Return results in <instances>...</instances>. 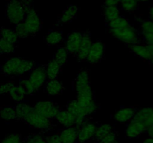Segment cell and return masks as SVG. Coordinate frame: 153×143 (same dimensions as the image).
I'll list each match as a JSON object with an SVG mask.
<instances>
[{
	"instance_id": "f6af8a7d",
	"label": "cell",
	"mask_w": 153,
	"mask_h": 143,
	"mask_svg": "<svg viewBox=\"0 0 153 143\" xmlns=\"http://www.w3.org/2000/svg\"><path fill=\"white\" fill-rule=\"evenodd\" d=\"M146 47L147 49L148 52H149V55H150L151 58L153 59V46H150V45H146Z\"/></svg>"
},
{
	"instance_id": "d6986e66",
	"label": "cell",
	"mask_w": 153,
	"mask_h": 143,
	"mask_svg": "<svg viewBox=\"0 0 153 143\" xmlns=\"http://www.w3.org/2000/svg\"><path fill=\"white\" fill-rule=\"evenodd\" d=\"M64 87L63 86L62 83L57 79L53 80H46L45 83V91L47 92L49 95H60L64 91Z\"/></svg>"
},
{
	"instance_id": "ac0fdd59",
	"label": "cell",
	"mask_w": 153,
	"mask_h": 143,
	"mask_svg": "<svg viewBox=\"0 0 153 143\" xmlns=\"http://www.w3.org/2000/svg\"><path fill=\"white\" fill-rule=\"evenodd\" d=\"M55 119H57L58 123L64 125L65 128L75 127V125H76V119L67 110L61 109Z\"/></svg>"
},
{
	"instance_id": "836d02e7",
	"label": "cell",
	"mask_w": 153,
	"mask_h": 143,
	"mask_svg": "<svg viewBox=\"0 0 153 143\" xmlns=\"http://www.w3.org/2000/svg\"><path fill=\"white\" fill-rule=\"evenodd\" d=\"M14 31L16 35H17L18 38H26L28 36H30L29 32H28V29L26 28L25 25H24L23 22L16 25L14 28Z\"/></svg>"
},
{
	"instance_id": "816d5d0a",
	"label": "cell",
	"mask_w": 153,
	"mask_h": 143,
	"mask_svg": "<svg viewBox=\"0 0 153 143\" xmlns=\"http://www.w3.org/2000/svg\"><path fill=\"white\" fill-rule=\"evenodd\" d=\"M115 143H120V142H115Z\"/></svg>"
},
{
	"instance_id": "ba28073f",
	"label": "cell",
	"mask_w": 153,
	"mask_h": 143,
	"mask_svg": "<svg viewBox=\"0 0 153 143\" xmlns=\"http://www.w3.org/2000/svg\"><path fill=\"white\" fill-rule=\"evenodd\" d=\"M23 23L28 29L30 35H35L41 30L42 22L34 9H32L25 14Z\"/></svg>"
},
{
	"instance_id": "83f0119b",
	"label": "cell",
	"mask_w": 153,
	"mask_h": 143,
	"mask_svg": "<svg viewBox=\"0 0 153 143\" xmlns=\"http://www.w3.org/2000/svg\"><path fill=\"white\" fill-rule=\"evenodd\" d=\"M67 57H68V52L66 50L65 47H60L55 52L53 60H55L60 66H62L67 63Z\"/></svg>"
},
{
	"instance_id": "9c48e42d",
	"label": "cell",
	"mask_w": 153,
	"mask_h": 143,
	"mask_svg": "<svg viewBox=\"0 0 153 143\" xmlns=\"http://www.w3.org/2000/svg\"><path fill=\"white\" fill-rule=\"evenodd\" d=\"M97 125L91 122H85L77 128L78 143H85L94 139L95 135Z\"/></svg>"
},
{
	"instance_id": "d4e9b609",
	"label": "cell",
	"mask_w": 153,
	"mask_h": 143,
	"mask_svg": "<svg viewBox=\"0 0 153 143\" xmlns=\"http://www.w3.org/2000/svg\"><path fill=\"white\" fill-rule=\"evenodd\" d=\"M105 19L108 22L114 20L116 18L119 17L120 15V10L117 6H110V7H105L103 10Z\"/></svg>"
},
{
	"instance_id": "5b68a950",
	"label": "cell",
	"mask_w": 153,
	"mask_h": 143,
	"mask_svg": "<svg viewBox=\"0 0 153 143\" xmlns=\"http://www.w3.org/2000/svg\"><path fill=\"white\" fill-rule=\"evenodd\" d=\"M6 16L11 23L17 25L24 21L25 13L20 0H10L6 7Z\"/></svg>"
},
{
	"instance_id": "b9f144b4",
	"label": "cell",
	"mask_w": 153,
	"mask_h": 143,
	"mask_svg": "<svg viewBox=\"0 0 153 143\" xmlns=\"http://www.w3.org/2000/svg\"><path fill=\"white\" fill-rule=\"evenodd\" d=\"M121 0H105V7H110V6H117L120 4Z\"/></svg>"
},
{
	"instance_id": "ffe728a7",
	"label": "cell",
	"mask_w": 153,
	"mask_h": 143,
	"mask_svg": "<svg viewBox=\"0 0 153 143\" xmlns=\"http://www.w3.org/2000/svg\"><path fill=\"white\" fill-rule=\"evenodd\" d=\"M63 34L58 30H50L46 35V43L49 46H57L63 41Z\"/></svg>"
},
{
	"instance_id": "4dcf8cb0",
	"label": "cell",
	"mask_w": 153,
	"mask_h": 143,
	"mask_svg": "<svg viewBox=\"0 0 153 143\" xmlns=\"http://www.w3.org/2000/svg\"><path fill=\"white\" fill-rule=\"evenodd\" d=\"M121 7L128 12H132L137 10L138 7V0H121Z\"/></svg>"
},
{
	"instance_id": "484cf974",
	"label": "cell",
	"mask_w": 153,
	"mask_h": 143,
	"mask_svg": "<svg viewBox=\"0 0 153 143\" xmlns=\"http://www.w3.org/2000/svg\"><path fill=\"white\" fill-rule=\"evenodd\" d=\"M108 25L109 26V29H120L130 26L129 21L126 18L120 16L114 20L108 22Z\"/></svg>"
},
{
	"instance_id": "cb8c5ba5",
	"label": "cell",
	"mask_w": 153,
	"mask_h": 143,
	"mask_svg": "<svg viewBox=\"0 0 153 143\" xmlns=\"http://www.w3.org/2000/svg\"><path fill=\"white\" fill-rule=\"evenodd\" d=\"M9 94L10 98L16 103H20L23 101L25 96L27 95L25 89L21 85H14Z\"/></svg>"
},
{
	"instance_id": "2e32d148",
	"label": "cell",
	"mask_w": 153,
	"mask_h": 143,
	"mask_svg": "<svg viewBox=\"0 0 153 143\" xmlns=\"http://www.w3.org/2000/svg\"><path fill=\"white\" fill-rule=\"evenodd\" d=\"M146 130L145 127L141 123L136 121H130L126 129V136L129 139L137 138Z\"/></svg>"
},
{
	"instance_id": "8992f818",
	"label": "cell",
	"mask_w": 153,
	"mask_h": 143,
	"mask_svg": "<svg viewBox=\"0 0 153 143\" xmlns=\"http://www.w3.org/2000/svg\"><path fill=\"white\" fill-rule=\"evenodd\" d=\"M34 108L40 115L47 119H55L61 110L60 106L51 101H38L34 104Z\"/></svg>"
},
{
	"instance_id": "f35d334b",
	"label": "cell",
	"mask_w": 153,
	"mask_h": 143,
	"mask_svg": "<svg viewBox=\"0 0 153 143\" xmlns=\"http://www.w3.org/2000/svg\"><path fill=\"white\" fill-rule=\"evenodd\" d=\"M13 86H14V84L12 82H7V83L1 84L0 85V95L10 93V90L13 87Z\"/></svg>"
},
{
	"instance_id": "f546056e",
	"label": "cell",
	"mask_w": 153,
	"mask_h": 143,
	"mask_svg": "<svg viewBox=\"0 0 153 143\" xmlns=\"http://www.w3.org/2000/svg\"><path fill=\"white\" fill-rule=\"evenodd\" d=\"M113 130L112 129V127L111 126L108 124H104V125H102L100 126L97 127V130H96L95 135H94V138L97 141H100L101 139H102L103 137L105 136L107 134H108L109 133L111 132Z\"/></svg>"
},
{
	"instance_id": "52a82bcc",
	"label": "cell",
	"mask_w": 153,
	"mask_h": 143,
	"mask_svg": "<svg viewBox=\"0 0 153 143\" xmlns=\"http://www.w3.org/2000/svg\"><path fill=\"white\" fill-rule=\"evenodd\" d=\"M66 110H68L76 119V128L88 122L87 117L90 114L88 113V110L82 107L76 100H73L69 102L66 107Z\"/></svg>"
},
{
	"instance_id": "8d00e7d4",
	"label": "cell",
	"mask_w": 153,
	"mask_h": 143,
	"mask_svg": "<svg viewBox=\"0 0 153 143\" xmlns=\"http://www.w3.org/2000/svg\"><path fill=\"white\" fill-rule=\"evenodd\" d=\"M117 134L115 131L112 130L108 134L103 137L102 139L98 141V143H115L117 142Z\"/></svg>"
},
{
	"instance_id": "603a6c76",
	"label": "cell",
	"mask_w": 153,
	"mask_h": 143,
	"mask_svg": "<svg viewBox=\"0 0 153 143\" xmlns=\"http://www.w3.org/2000/svg\"><path fill=\"white\" fill-rule=\"evenodd\" d=\"M61 67L55 60H51L46 66V73L48 80L56 79L61 72Z\"/></svg>"
},
{
	"instance_id": "f1b7e54d",
	"label": "cell",
	"mask_w": 153,
	"mask_h": 143,
	"mask_svg": "<svg viewBox=\"0 0 153 143\" xmlns=\"http://www.w3.org/2000/svg\"><path fill=\"white\" fill-rule=\"evenodd\" d=\"M1 38L13 45L16 44L18 41V37L15 31L4 27L1 28Z\"/></svg>"
},
{
	"instance_id": "7dc6e473",
	"label": "cell",
	"mask_w": 153,
	"mask_h": 143,
	"mask_svg": "<svg viewBox=\"0 0 153 143\" xmlns=\"http://www.w3.org/2000/svg\"><path fill=\"white\" fill-rule=\"evenodd\" d=\"M149 17L151 18V20H153V5L151 6V7L149 8Z\"/></svg>"
},
{
	"instance_id": "d590c367",
	"label": "cell",
	"mask_w": 153,
	"mask_h": 143,
	"mask_svg": "<svg viewBox=\"0 0 153 143\" xmlns=\"http://www.w3.org/2000/svg\"><path fill=\"white\" fill-rule=\"evenodd\" d=\"M23 140L25 143H47L46 139L40 134H31L27 136Z\"/></svg>"
},
{
	"instance_id": "60d3db41",
	"label": "cell",
	"mask_w": 153,
	"mask_h": 143,
	"mask_svg": "<svg viewBox=\"0 0 153 143\" xmlns=\"http://www.w3.org/2000/svg\"><path fill=\"white\" fill-rule=\"evenodd\" d=\"M46 139L47 143H62L58 134H52V135L49 136Z\"/></svg>"
},
{
	"instance_id": "4316f807",
	"label": "cell",
	"mask_w": 153,
	"mask_h": 143,
	"mask_svg": "<svg viewBox=\"0 0 153 143\" xmlns=\"http://www.w3.org/2000/svg\"><path fill=\"white\" fill-rule=\"evenodd\" d=\"M0 116L1 119L5 121L16 119V113L15 107L10 106H3L0 110Z\"/></svg>"
},
{
	"instance_id": "7bdbcfd3",
	"label": "cell",
	"mask_w": 153,
	"mask_h": 143,
	"mask_svg": "<svg viewBox=\"0 0 153 143\" xmlns=\"http://www.w3.org/2000/svg\"><path fill=\"white\" fill-rule=\"evenodd\" d=\"M143 37V42L146 43V45H150L153 46V34L149 35H144Z\"/></svg>"
},
{
	"instance_id": "9a60e30c",
	"label": "cell",
	"mask_w": 153,
	"mask_h": 143,
	"mask_svg": "<svg viewBox=\"0 0 153 143\" xmlns=\"http://www.w3.org/2000/svg\"><path fill=\"white\" fill-rule=\"evenodd\" d=\"M136 111L137 110L134 107H123L115 113L114 119L119 123H126L132 120Z\"/></svg>"
},
{
	"instance_id": "8fae6325",
	"label": "cell",
	"mask_w": 153,
	"mask_h": 143,
	"mask_svg": "<svg viewBox=\"0 0 153 143\" xmlns=\"http://www.w3.org/2000/svg\"><path fill=\"white\" fill-rule=\"evenodd\" d=\"M82 38V32L73 31L67 36L65 43V49L68 54L76 56L79 51Z\"/></svg>"
},
{
	"instance_id": "6da1fadb",
	"label": "cell",
	"mask_w": 153,
	"mask_h": 143,
	"mask_svg": "<svg viewBox=\"0 0 153 143\" xmlns=\"http://www.w3.org/2000/svg\"><path fill=\"white\" fill-rule=\"evenodd\" d=\"M16 119L22 120L31 128L41 130H47L52 126L50 119L44 117L35 110L34 107L26 104L19 103L15 107Z\"/></svg>"
},
{
	"instance_id": "e0dca14e",
	"label": "cell",
	"mask_w": 153,
	"mask_h": 143,
	"mask_svg": "<svg viewBox=\"0 0 153 143\" xmlns=\"http://www.w3.org/2000/svg\"><path fill=\"white\" fill-rule=\"evenodd\" d=\"M59 138L62 143H76L77 142V128L68 127L61 130L59 133Z\"/></svg>"
},
{
	"instance_id": "ab89813d",
	"label": "cell",
	"mask_w": 153,
	"mask_h": 143,
	"mask_svg": "<svg viewBox=\"0 0 153 143\" xmlns=\"http://www.w3.org/2000/svg\"><path fill=\"white\" fill-rule=\"evenodd\" d=\"M21 4H22V7H23V10L25 13L26 14L28 12H29L30 10H31L32 9H34L32 7L33 5V0H20Z\"/></svg>"
},
{
	"instance_id": "bcb514c9",
	"label": "cell",
	"mask_w": 153,
	"mask_h": 143,
	"mask_svg": "<svg viewBox=\"0 0 153 143\" xmlns=\"http://www.w3.org/2000/svg\"><path fill=\"white\" fill-rule=\"evenodd\" d=\"M142 143H153V138H151V137H149V138L145 139L143 141Z\"/></svg>"
},
{
	"instance_id": "e575fe53",
	"label": "cell",
	"mask_w": 153,
	"mask_h": 143,
	"mask_svg": "<svg viewBox=\"0 0 153 143\" xmlns=\"http://www.w3.org/2000/svg\"><path fill=\"white\" fill-rule=\"evenodd\" d=\"M20 85L23 86V88L25 89V92H26L27 95H33L34 93H35L37 92V89L34 87V85L31 83V82L30 81L28 78H23L20 80Z\"/></svg>"
},
{
	"instance_id": "44dd1931",
	"label": "cell",
	"mask_w": 153,
	"mask_h": 143,
	"mask_svg": "<svg viewBox=\"0 0 153 143\" xmlns=\"http://www.w3.org/2000/svg\"><path fill=\"white\" fill-rule=\"evenodd\" d=\"M128 48H129L130 51L133 54H134V55H137L139 57L142 58V59L149 60L152 59L147 49H146V45L140 44H140L129 45Z\"/></svg>"
},
{
	"instance_id": "4fadbf2b",
	"label": "cell",
	"mask_w": 153,
	"mask_h": 143,
	"mask_svg": "<svg viewBox=\"0 0 153 143\" xmlns=\"http://www.w3.org/2000/svg\"><path fill=\"white\" fill-rule=\"evenodd\" d=\"M92 43L93 42L91 40V33L88 32V31L82 32V38L80 47L76 55V57L79 61L86 60Z\"/></svg>"
},
{
	"instance_id": "681fc988",
	"label": "cell",
	"mask_w": 153,
	"mask_h": 143,
	"mask_svg": "<svg viewBox=\"0 0 153 143\" xmlns=\"http://www.w3.org/2000/svg\"><path fill=\"white\" fill-rule=\"evenodd\" d=\"M150 63H151V65H152V67H153V59L150 60Z\"/></svg>"
},
{
	"instance_id": "30bf717a",
	"label": "cell",
	"mask_w": 153,
	"mask_h": 143,
	"mask_svg": "<svg viewBox=\"0 0 153 143\" xmlns=\"http://www.w3.org/2000/svg\"><path fill=\"white\" fill-rule=\"evenodd\" d=\"M105 47L102 42L99 40L93 42L86 60L90 63H98L102 60L105 55Z\"/></svg>"
},
{
	"instance_id": "277c9868",
	"label": "cell",
	"mask_w": 153,
	"mask_h": 143,
	"mask_svg": "<svg viewBox=\"0 0 153 143\" xmlns=\"http://www.w3.org/2000/svg\"><path fill=\"white\" fill-rule=\"evenodd\" d=\"M73 88L79 95L94 94L91 86V77L89 70L82 69L73 81Z\"/></svg>"
},
{
	"instance_id": "ee69618b",
	"label": "cell",
	"mask_w": 153,
	"mask_h": 143,
	"mask_svg": "<svg viewBox=\"0 0 153 143\" xmlns=\"http://www.w3.org/2000/svg\"><path fill=\"white\" fill-rule=\"evenodd\" d=\"M146 133H147L148 136H149V137H151V138H153V125H151V126H149V128H146Z\"/></svg>"
},
{
	"instance_id": "74e56055",
	"label": "cell",
	"mask_w": 153,
	"mask_h": 143,
	"mask_svg": "<svg viewBox=\"0 0 153 143\" xmlns=\"http://www.w3.org/2000/svg\"><path fill=\"white\" fill-rule=\"evenodd\" d=\"M1 143H22V139L19 134H10L6 136Z\"/></svg>"
},
{
	"instance_id": "d6a6232c",
	"label": "cell",
	"mask_w": 153,
	"mask_h": 143,
	"mask_svg": "<svg viewBox=\"0 0 153 143\" xmlns=\"http://www.w3.org/2000/svg\"><path fill=\"white\" fill-rule=\"evenodd\" d=\"M140 32L144 35L153 34V20H144L140 24Z\"/></svg>"
},
{
	"instance_id": "7c38bea8",
	"label": "cell",
	"mask_w": 153,
	"mask_h": 143,
	"mask_svg": "<svg viewBox=\"0 0 153 143\" xmlns=\"http://www.w3.org/2000/svg\"><path fill=\"white\" fill-rule=\"evenodd\" d=\"M29 80L31 82L37 90H38L43 84L46 82V66H39L34 67V69L31 71L29 77Z\"/></svg>"
},
{
	"instance_id": "c3c4849f",
	"label": "cell",
	"mask_w": 153,
	"mask_h": 143,
	"mask_svg": "<svg viewBox=\"0 0 153 143\" xmlns=\"http://www.w3.org/2000/svg\"><path fill=\"white\" fill-rule=\"evenodd\" d=\"M149 0H138V1H141V2H146L148 1Z\"/></svg>"
},
{
	"instance_id": "7a4b0ae2",
	"label": "cell",
	"mask_w": 153,
	"mask_h": 143,
	"mask_svg": "<svg viewBox=\"0 0 153 143\" xmlns=\"http://www.w3.org/2000/svg\"><path fill=\"white\" fill-rule=\"evenodd\" d=\"M34 68V63L20 57H11L2 64L1 72L4 75H22L31 72Z\"/></svg>"
},
{
	"instance_id": "7402d4cb",
	"label": "cell",
	"mask_w": 153,
	"mask_h": 143,
	"mask_svg": "<svg viewBox=\"0 0 153 143\" xmlns=\"http://www.w3.org/2000/svg\"><path fill=\"white\" fill-rule=\"evenodd\" d=\"M78 10H79V8H78L77 6H69V7L63 12L62 15H61V17H60V23L65 24L71 22V21L76 17V15H77Z\"/></svg>"
},
{
	"instance_id": "1f68e13d",
	"label": "cell",
	"mask_w": 153,
	"mask_h": 143,
	"mask_svg": "<svg viewBox=\"0 0 153 143\" xmlns=\"http://www.w3.org/2000/svg\"><path fill=\"white\" fill-rule=\"evenodd\" d=\"M15 45L6 41L0 37V51L2 55H8L14 52Z\"/></svg>"
},
{
	"instance_id": "f907efd6",
	"label": "cell",
	"mask_w": 153,
	"mask_h": 143,
	"mask_svg": "<svg viewBox=\"0 0 153 143\" xmlns=\"http://www.w3.org/2000/svg\"><path fill=\"white\" fill-rule=\"evenodd\" d=\"M1 55H2V54H1V51H0V56H1Z\"/></svg>"
},
{
	"instance_id": "5bb4252c",
	"label": "cell",
	"mask_w": 153,
	"mask_h": 143,
	"mask_svg": "<svg viewBox=\"0 0 153 143\" xmlns=\"http://www.w3.org/2000/svg\"><path fill=\"white\" fill-rule=\"evenodd\" d=\"M132 120L141 123L146 130V128L153 125V107L137 110Z\"/></svg>"
},
{
	"instance_id": "3957f363",
	"label": "cell",
	"mask_w": 153,
	"mask_h": 143,
	"mask_svg": "<svg viewBox=\"0 0 153 143\" xmlns=\"http://www.w3.org/2000/svg\"><path fill=\"white\" fill-rule=\"evenodd\" d=\"M111 35L118 40L126 43L128 46L134 44H140V37L137 30L131 25L120 29H109Z\"/></svg>"
}]
</instances>
